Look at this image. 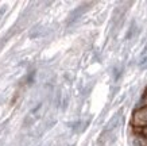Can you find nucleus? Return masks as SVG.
<instances>
[{
  "mask_svg": "<svg viewBox=\"0 0 147 146\" xmlns=\"http://www.w3.org/2000/svg\"><path fill=\"white\" fill-rule=\"evenodd\" d=\"M132 126L136 128L147 127V106L139 107L132 114Z\"/></svg>",
  "mask_w": 147,
  "mask_h": 146,
  "instance_id": "1",
  "label": "nucleus"
},
{
  "mask_svg": "<svg viewBox=\"0 0 147 146\" xmlns=\"http://www.w3.org/2000/svg\"><path fill=\"white\" fill-rule=\"evenodd\" d=\"M139 133H140V135H142L144 139H147V127L144 128H139Z\"/></svg>",
  "mask_w": 147,
  "mask_h": 146,
  "instance_id": "2",
  "label": "nucleus"
},
{
  "mask_svg": "<svg viewBox=\"0 0 147 146\" xmlns=\"http://www.w3.org/2000/svg\"><path fill=\"white\" fill-rule=\"evenodd\" d=\"M144 99H146V102H147V92H146V95H144Z\"/></svg>",
  "mask_w": 147,
  "mask_h": 146,
  "instance_id": "3",
  "label": "nucleus"
}]
</instances>
